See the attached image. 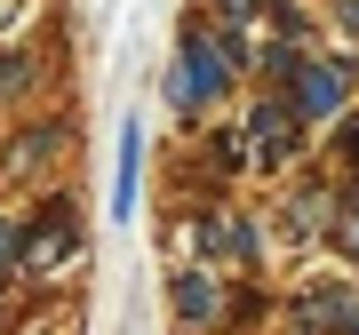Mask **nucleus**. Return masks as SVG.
Segmentation results:
<instances>
[{
	"label": "nucleus",
	"instance_id": "obj_4",
	"mask_svg": "<svg viewBox=\"0 0 359 335\" xmlns=\"http://www.w3.org/2000/svg\"><path fill=\"white\" fill-rule=\"evenodd\" d=\"M256 136H264V160L295 152V112H280V104H264V112H256Z\"/></svg>",
	"mask_w": 359,
	"mask_h": 335
},
{
	"label": "nucleus",
	"instance_id": "obj_1",
	"mask_svg": "<svg viewBox=\"0 0 359 335\" xmlns=\"http://www.w3.org/2000/svg\"><path fill=\"white\" fill-rule=\"evenodd\" d=\"M224 64H240V40H208V32H192V40H184L176 80H168V104H176V112H200V104L231 80Z\"/></svg>",
	"mask_w": 359,
	"mask_h": 335
},
{
	"label": "nucleus",
	"instance_id": "obj_2",
	"mask_svg": "<svg viewBox=\"0 0 359 335\" xmlns=\"http://www.w3.org/2000/svg\"><path fill=\"white\" fill-rule=\"evenodd\" d=\"M136 176H144V128L128 120V128H120V168H112V216L120 224L136 216Z\"/></svg>",
	"mask_w": 359,
	"mask_h": 335
},
{
	"label": "nucleus",
	"instance_id": "obj_6",
	"mask_svg": "<svg viewBox=\"0 0 359 335\" xmlns=\"http://www.w3.org/2000/svg\"><path fill=\"white\" fill-rule=\"evenodd\" d=\"M8 247H16V232H8V224H0V256H8Z\"/></svg>",
	"mask_w": 359,
	"mask_h": 335
},
{
	"label": "nucleus",
	"instance_id": "obj_3",
	"mask_svg": "<svg viewBox=\"0 0 359 335\" xmlns=\"http://www.w3.org/2000/svg\"><path fill=\"white\" fill-rule=\"evenodd\" d=\"M335 96H344V72H335V64H304V72H295V112H304V120L335 112Z\"/></svg>",
	"mask_w": 359,
	"mask_h": 335
},
{
	"label": "nucleus",
	"instance_id": "obj_5",
	"mask_svg": "<svg viewBox=\"0 0 359 335\" xmlns=\"http://www.w3.org/2000/svg\"><path fill=\"white\" fill-rule=\"evenodd\" d=\"M176 303H184V320H208V311H216V296H208V280H184V287H176Z\"/></svg>",
	"mask_w": 359,
	"mask_h": 335
}]
</instances>
